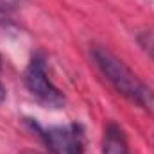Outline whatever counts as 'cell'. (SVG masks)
I'll return each instance as SVG.
<instances>
[{
	"mask_svg": "<svg viewBox=\"0 0 154 154\" xmlns=\"http://www.w3.org/2000/svg\"><path fill=\"white\" fill-rule=\"evenodd\" d=\"M91 57L100 74L129 102L136 104L154 118V90L149 88L124 61L104 47H91Z\"/></svg>",
	"mask_w": 154,
	"mask_h": 154,
	"instance_id": "obj_1",
	"label": "cell"
},
{
	"mask_svg": "<svg viewBox=\"0 0 154 154\" xmlns=\"http://www.w3.org/2000/svg\"><path fill=\"white\" fill-rule=\"evenodd\" d=\"M23 82H25V88L29 90V93L41 106L54 108V109L65 108L66 99H65L63 91L50 81L47 66H45V59L41 54H36L29 61V65L23 72Z\"/></svg>",
	"mask_w": 154,
	"mask_h": 154,
	"instance_id": "obj_2",
	"label": "cell"
},
{
	"mask_svg": "<svg viewBox=\"0 0 154 154\" xmlns=\"http://www.w3.org/2000/svg\"><path fill=\"white\" fill-rule=\"evenodd\" d=\"M29 124L54 154H84V129L81 124L72 122L50 127H43L32 120H29Z\"/></svg>",
	"mask_w": 154,
	"mask_h": 154,
	"instance_id": "obj_3",
	"label": "cell"
},
{
	"mask_svg": "<svg viewBox=\"0 0 154 154\" xmlns=\"http://www.w3.org/2000/svg\"><path fill=\"white\" fill-rule=\"evenodd\" d=\"M102 154H131L124 131L116 124H108L102 136Z\"/></svg>",
	"mask_w": 154,
	"mask_h": 154,
	"instance_id": "obj_4",
	"label": "cell"
},
{
	"mask_svg": "<svg viewBox=\"0 0 154 154\" xmlns=\"http://www.w3.org/2000/svg\"><path fill=\"white\" fill-rule=\"evenodd\" d=\"M138 45L142 47V50L154 61V32L152 31H143V32H138L136 36Z\"/></svg>",
	"mask_w": 154,
	"mask_h": 154,
	"instance_id": "obj_5",
	"label": "cell"
},
{
	"mask_svg": "<svg viewBox=\"0 0 154 154\" xmlns=\"http://www.w3.org/2000/svg\"><path fill=\"white\" fill-rule=\"evenodd\" d=\"M11 22V14H9V7L0 0V25H5Z\"/></svg>",
	"mask_w": 154,
	"mask_h": 154,
	"instance_id": "obj_6",
	"label": "cell"
},
{
	"mask_svg": "<svg viewBox=\"0 0 154 154\" xmlns=\"http://www.w3.org/2000/svg\"><path fill=\"white\" fill-rule=\"evenodd\" d=\"M5 99V90H4V86H2V82H0V102Z\"/></svg>",
	"mask_w": 154,
	"mask_h": 154,
	"instance_id": "obj_7",
	"label": "cell"
},
{
	"mask_svg": "<svg viewBox=\"0 0 154 154\" xmlns=\"http://www.w3.org/2000/svg\"><path fill=\"white\" fill-rule=\"evenodd\" d=\"M22 154H41V152H38V151H32V149H27V151H23Z\"/></svg>",
	"mask_w": 154,
	"mask_h": 154,
	"instance_id": "obj_8",
	"label": "cell"
}]
</instances>
